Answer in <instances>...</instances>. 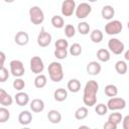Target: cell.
Returning <instances> with one entry per match:
<instances>
[{"label":"cell","instance_id":"obj_27","mask_svg":"<svg viewBox=\"0 0 129 129\" xmlns=\"http://www.w3.org/2000/svg\"><path fill=\"white\" fill-rule=\"evenodd\" d=\"M51 24L54 28H61L64 26V20L59 15H54L51 18Z\"/></svg>","mask_w":129,"mask_h":129},{"label":"cell","instance_id":"obj_2","mask_svg":"<svg viewBox=\"0 0 129 129\" xmlns=\"http://www.w3.org/2000/svg\"><path fill=\"white\" fill-rule=\"evenodd\" d=\"M48 76L50 80L54 83H58L63 79V70L61 63L57 61H52L48 66Z\"/></svg>","mask_w":129,"mask_h":129},{"label":"cell","instance_id":"obj_15","mask_svg":"<svg viewBox=\"0 0 129 129\" xmlns=\"http://www.w3.org/2000/svg\"><path fill=\"white\" fill-rule=\"evenodd\" d=\"M18 121L21 125H28L32 121V115L29 111H22L18 116Z\"/></svg>","mask_w":129,"mask_h":129},{"label":"cell","instance_id":"obj_42","mask_svg":"<svg viewBox=\"0 0 129 129\" xmlns=\"http://www.w3.org/2000/svg\"><path fill=\"white\" fill-rule=\"evenodd\" d=\"M7 94H8V93H7L5 90L0 89V101H1V100H2V99H3V98H4V97L7 95Z\"/></svg>","mask_w":129,"mask_h":129},{"label":"cell","instance_id":"obj_18","mask_svg":"<svg viewBox=\"0 0 129 129\" xmlns=\"http://www.w3.org/2000/svg\"><path fill=\"white\" fill-rule=\"evenodd\" d=\"M47 119L52 124H58L61 120V114L56 110H50L47 113Z\"/></svg>","mask_w":129,"mask_h":129},{"label":"cell","instance_id":"obj_22","mask_svg":"<svg viewBox=\"0 0 129 129\" xmlns=\"http://www.w3.org/2000/svg\"><path fill=\"white\" fill-rule=\"evenodd\" d=\"M103 32L100 29H94L90 34V38L94 43H100L103 40Z\"/></svg>","mask_w":129,"mask_h":129},{"label":"cell","instance_id":"obj_3","mask_svg":"<svg viewBox=\"0 0 129 129\" xmlns=\"http://www.w3.org/2000/svg\"><path fill=\"white\" fill-rule=\"evenodd\" d=\"M29 18L32 24L38 25L41 24L44 20V13L42 9L38 6H32L29 8Z\"/></svg>","mask_w":129,"mask_h":129},{"label":"cell","instance_id":"obj_46","mask_svg":"<svg viewBox=\"0 0 129 129\" xmlns=\"http://www.w3.org/2000/svg\"><path fill=\"white\" fill-rule=\"evenodd\" d=\"M21 129H31V128H28V127H23V128H21Z\"/></svg>","mask_w":129,"mask_h":129},{"label":"cell","instance_id":"obj_19","mask_svg":"<svg viewBox=\"0 0 129 129\" xmlns=\"http://www.w3.org/2000/svg\"><path fill=\"white\" fill-rule=\"evenodd\" d=\"M53 98L57 102H62L68 98V91L62 88H58L53 93Z\"/></svg>","mask_w":129,"mask_h":129},{"label":"cell","instance_id":"obj_16","mask_svg":"<svg viewBox=\"0 0 129 129\" xmlns=\"http://www.w3.org/2000/svg\"><path fill=\"white\" fill-rule=\"evenodd\" d=\"M15 102L17 105L19 106H25L28 104L29 102V97L26 93L24 92H18L16 95H15Z\"/></svg>","mask_w":129,"mask_h":129},{"label":"cell","instance_id":"obj_14","mask_svg":"<svg viewBox=\"0 0 129 129\" xmlns=\"http://www.w3.org/2000/svg\"><path fill=\"white\" fill-rule=\"evenodd\" d=\"M30 109L34 113H39L44 109V102L41 99H33L30 103Z\"/></svg>","mask_w":129,"mask_h":129},{"label":"cell","instance_id":"obj_29","mask_svg":"<svg viewBox=\"0 0 129 129\" xmlns=\"http://www.w3.org/2000/svg\"><path fill=\"white\" fill-rule=\"evenodd\" d=\"M9 118H10V112L8 111V109L5 107H1L0 108V123L7 122Z\"/></svg>","mask_w":129,"mask_h":129},{"label":"cell","instance_id":"obj_9","mask_svg":"<svg viewBox=\"0 0 129 129\" xmlns=\"http://www.w3.org/2000/svg\"><path fill=\"white\" fill-rule=\"evenodd\" d=\"M30 70L35 75H40L44 70V63L41 57L39 56H32L30 58Z\"/></svg>","mask_w":129,"mask_h":129},{"label":"cell","instance_id":"obj_38","mask_svg":"<svg viewBox=\"0 0 129 129\" xmlns=\"http://www.w3.org/2000/svg\"><path fill=\"white\" fill-rule=\"evenodd\" d=\"M12 102H13V99H12V97L9 95V94H7L1 101H0V104L1 105H3L4 107H8V106H10V105H12Z\"/></svg>","mask_w":129,"mask_h":129},{"label":"cell","instance_id":"obj_39","mask_svg":"<svg viewBox=\"0 0 129 129\" xmlns=\"http://www.w3.org/2000/svg\"><path fill=\"white\" fill-rule=\"evenodd\" d=\"M117 126L118 125H116V124H114V123H112L110 121H107V122H105L103 128L104 129H117Z\"/></svg>","mask_w":129,"mask_h":129},{"label":"cell","instance_id":"obj_12","mask_svg":"<svg viewBox=\"0 0 129 129\" xmlns=\"http://www.w3.org/2000/svg\"><path fill=\"white\" fill-rule=\"evenodd\" d=\"M14 40L15 42L20 45V46H23V45H26L29 41V35L27 32L25 31H18L14 37Z\"/></svg>","mask_w":129,"mask_h":129},{"label":"cell","instance_id":"obj_1","mask_svg":"<svg viewBox=\"0 0 129 129\" xmlns=\"http://www.w3.org/2000/svg\"><path fill=\"white\" fill-rule=\"evenodd\" d=\"M99 90V84L95 80H90L87 82L84 95H83V102L88 107H93L97 103V93Z\"/></svg>","mask_w":129,"mask_h":129},{"label":"cell","instance_id":"obj_20","mask_svg":"<svg viewBox=\"0 0 129 129\" xmlns=\"http://www.w3.org/2000/svg\"><path fill=\"white\" fill-rule=\"evenodd\" d=\"M68 89L72 93H78L81 90V82L77 79H72L68 83Z\"/></svg>","mask_w":129,"mask_h":129},{"label":"cell","instance_id":"obj_8","mask_svg":"<svg viewBox=\"0 0 129 129\" xmlns=\"http://www.w3.org/2000/svg\"><path fill=\"white\" fill-rule=\"evenodd\" d=\"M108 47L110 51H112L114 54H121L124 51L125 45L124 43L118 39V38H111L108 41Z\"/></svg>","mask_w":129,"mask_h":129},{"label":"cell","instance_id":"obj_10","mask_svg":"<svg viewBox=\"0 0 129 129\" xmlns=\"http://www.w3.org/2000/svg\"><path fill=\"white\" fill-rule=\"evenodd\" d=\"M50 42H51V34L47 32L44 29V27H42L37 36V44L41 47H46L50 44Z\"/></svg>","mask_w":129,"mask_h":129},{"label":"cell","instance_id":"obj_26","mask_svg":"<svg viewBox=\"0 0 129 129\" xmlns=\"http://www.w3.org/2000/svg\"><path fill=\"white\" fill-rule=\"evenodd\" d=\"M104 92H105V94H106L108 97L114 98V97H116L117 94H118V89H117V87H116L115 85L110 84V85H107V86L105 87Z\"/></svg>","mask_w":129,"mask_h":129},{"label":"cell","instance_id":"obj_31","mask_svg":"<svg viewBox=\"0 0 129 129\" xmlns=\"http://www.w3.org/2000/svg\"><path fill=\"white\" fill-rule=\"evenodd\" d=\"M82 46L80 43H73L71 45V48H70V53L73 55V56H78L82 53Z\"/></svg>","mask_w":129,"mask_h":129},{"label":"cell","instance_id":"obj_21","mask_svg":"<svg viewBox=\"0 0 129 129\" xmlns=\"http://www.w3.org/2000/svg\"><path fill=\"white\" fill-rule=\"evenodd\" d=\"M111 55H110V51L108 49H105V48H100L98 51H97V58L100 60V61H103V62H106L110 59Z\"/></svg>","mask_w":129,"mask_h":129},{"label":"cell","instance_id":"obj_36","mask_svg":"<svg viewBox=\"0 0 129 129\" xmlns=\"http://www.w3.org/2000/svg\"><path fill=\"white\" fill-rule=\"evenodd\" d=\"M53 53H54V56L56 58H58V59H64L67 57V55H68V50L67 49H57V48H55V50H54Z\"/></svg>","mask_w":129,"mask_h":129},{"label":"cell","instance_id":"obj_24","mask_svg":"<svg viewBox=\"0 0 129 129\" xmlns=\"http://www.w3.org/2000/svg\"><path fill=\"white\" fill-rule=\"evenodd\" d=\"M115 70H116V72L119 75H125L127 73V70H128V67H127L126 61H124V60H118L115 63Z\"/></svg>","mask_w":129,"mask_h":129},{"label":"cell","instance_id":"obj_28","mask_svg":"<svg viewBox=\"0 0 129 129\" xmlns=\"http://www.w3.org/2000/svg\"><path fill=\"white\" fill-rule=\"evenodd\" d=\"M122 119H123L122 114L121 113H118V112H113L108 117V121H110V122H112V123H114L116 125L120 124L121 121H122Z\"/></svg>","mask_w":129,"mask_h":129},{"label":"cell","instance_id":"obj_35","mask_svg":"<svg viewBox=\"0 0 129 129\" xmlns=\"http://www.w3.org/2000/svg\"><path fill=\"white\" fill-rule=\"evenodd\" d=\"M55 48L57 49H67L68 46H69V43H68V40L63 39V38H59L55 41Z\"/></svg>","mask_w":129,"mask_h":129},{"label":"cell","instance_id":"obj_4","mask_svg":"<svg viewBox=\"0 0 129 129\" xmlns=\"http://www.w3.org/2000/svg\"><path fill=\"white\" fill-rule=\"evenodd\" d=\"M9 66H10V73L15 78H20V77H22L24 75L25 69H24L23 62L21 60L13 59V60L10 61Z\"/></svg>","mask_w":129,"mask_h":129},{"label":"cell","instance_id":"obj_17","mask_svg":"<svg viewBox=\"0 0 129 129\" xmlns=\"http://www.w3.org/2000/svg\"><path fill=\"white\" fill-rule=\"evenodd\" d=\"M101 14H102V17H103L104 19L110 20V19H112L113 16L115 15V9H114L111 5H105V6L102 8Z\"/></svg>","mask_w":129,"mask_h":129},{"label":"cell","instance_id":"obj_37","mask_svg":"<svg viewBox=\"0 0 129 129\" xmlns=\"http://www.w3.org/2000/svg\"><path fill=\"white\" fill-rule=\"evenodd\" d=\"M9 78V72L6 68H3L0 70V83H4Z\"/></svg>","mask_w":129,"mask_h":129},{"label":"cell","instance_id":"obj_34","mask_svg":"<svg viewBox=\"0 0 129 129\" xmlns=\"http://www.w3.org/2000/svg\"><path fill=\"white\" fill-rule=\"evenodd\" d=\"M95 111H96V113H97L99 116H104V115L107 113L108 108H107V106H106L105 104L100 103V104L96 105V107H95Z\"/></svg>","mask_w":129,"mask_h":129},{"label":"cell","instance_id":"obj_44","mask_svg":"<svg viewBox=\"0 0 129 129\" xmlns=\"http://www.w3.org/2000/svg\"><path fill=\"white\" fill-rule=\"evenodd\" d=\"M125 59H126V60L129 59V51H128V50L125 52Z\"/></svg>","mask_w":129,"mask_h":129},{"label":"cell","instance_id":"obj_33","mask_svg":"<svg viewBox=\"0 0 129 129\" xmlns=\"http://www.w3.org/2000/svg\"><path fill=\"white\" fill-rule=\"evenodd\" d=\"M64 34L69 38L74 37L75 34H76V28H75V26L73 24H67L64 26Z\"/></svg>","mask_w":129,"mask_h":129},{"label":"cell","instance_id":"obj_25","mask_svg":"<svg viewBox=\"0 0 129 129\" xmlns=\"http://www.w3.org/2000/svg\"><path fill=\"white\" fill-rule=\"evenodd\" d=\"M88 113H89V111H88L87 107H80L75 112V118L77 120H84L85 118H87Z\"/></svg>","mask_w":129,"mask_h":129},{"label":"cell","instance_id":"obj_6","mask_svg":"<svg viewBox=\"0 0 129 129\" xmlns=\"http://www.w3.org/2000/svg\"><path fill=\"white\" fill-rule=\"evenodd\" d=\"M92 11V7L89 3H86V2H82L80 3L77 7H76V10H75V13H76V16L77 18L79 19H84L86 17L89 16V14L91 13Z\"/></svg>","mask_w":129,"mask_h":129},{"label":"cell","instance_id":"obj_45","mask_svg":"<svg viewBox=\"0 0 129 129\" xmlns=\"http://www.w3.org/2000/svg\"><path fill=\"white\" fill-rule=\"evenodd\" d=\"M3 68H4V63L0 62V70H1V69H3Z\"/></svg>","mask_w":129,"mask_h":129},{"label":"cell","instance_id":"obj_41","mask_svg":"<svg viewBox=\"0 0 129 129\" xmlns=\"http://www.w3.org/2000/svg\"><path fill=\"white\" fill-rule=\"evenodd\" d=\"M5 60H6V55H5V53H4L3 51H1V50H0V62L4 63V62H5Z\"/></svg>","mask_w":129,"mask_h":129},{"label":"cell","instance_id":"obj_43","mask_svg":"<svg viewBox=\"0 0 129 129\" xmlns=\"http://www.w3.org/2000/svg\"><path fill=\"white\" fill-rule=\"evenodd\" d=\"M78 129H91V128L88 127V126H86V125H82V126H80Z\"/></svg>","mask_w":129,"mask_h":129},{"label":"cell","instance_id":"obj_40","mask_svg":"<svg viewBox=\"0 0 129 129\" xmlns=\"http://www.w3.org/2000/svg\"><path fill=\"white\" fill-rule=\"evenodd\" d=\"M122 123H123V129H129V116H125L122 119Z\"/></svg>","mask_w":129,"mask_h":129},{"label":"cell","instance_id":"obj_11","mask_svg":"<svg viewBox=\"0 0 129 129\" xmlns=\"http://www.w3.org/2000/svg\"><path fill=\"white\" fill-rule=\"evenodd\" d=\"M61 14L63 16H71L76 10V2L75 0H64L61 3Z\"/></svg>","mask_w":129,"mask_h":129},{"label":"cell","instance_id":"obj_7","mask_svg":"<svg viewBox=\"0 0 129 129\" xmlns=\"http://www.w3.org/2000/svg\"><path fill=\"white\" fill-rule=\"evenodd\" d=\"M107 108L108 110L111 111H117V110H122L126 107V101L123 98H118V97H114L111 98L108 103H107Z\"/></svg>","mask_w":129,"mask_h":129},{"label":"cell","instance_id":"obj_23","mask_svg":"<svg viewBox=\"0 0 129 129\" xmlns=\"http://www.w3.org/2000/svg\"><path fill=\"white\" fill-rule=\"evenodd\" d=\"M46 83H47V79H46V77H45L44 75H42V74L37 75V76L35 77V79H34V86H35L37 89H41V88L45 87Z\"/></svg>","mask_w":129,"mask_h":129},{"label":"cell","instance_id":"obj_30","mask_svg":"<svg viewBox=\"0 0 129 129\" xmlns=\"http://www.w3.org/2000/svg\"><path fill=\"white\" fill-rule=\"evenodd\" d=\"M78 30L81 34L83 35H87L89 32H90V25L88 22H80L78 24Z\"/></svg>","mask_w":129,"mask_h":129},{"label":"cell","instance_id":"obj_13","mask_svg":"<svg viewBox=\"0 0 129 129\" xmlns=\"http://www.w3.org/2000/svg\"><path fill=\"white\" fill-rule=\"evenodd\" d=\"M101 64L98 61L92 60L87 64V73L91 76H97L101 72Z\"/></svg>","mask_w":129,"mask_h":129},{"label":"cell","instance_id":"obj_5","mask_svg":"<svg viewBox=\"0 0 129 129\" xmlns=\"http://www.w3.org/2000/svg\"><path fill=\"white\" fill-rule=\"evenodd\" d=\"M123 25L119 20H111L105 25V32L109 35H115L121 32Z\"/></svg>","mask_w":129,"mask_h":129},{"label":"cell","instance_id":"obj_47","mask_svg":"<svg viewBox=\"0 0 129 129\" xmlns=\"http://www.w3.org/2000/svg\"><path fill=\"white\" fill-rule=\"evenodd\" d=\"M0 89H1V88H0Z\"/></svg>","mask_w":129,"mask_h":129},{"label":"cell","instance_id":"obj_32","mask_svg":"<svg viewBox=\"0 0 129 129\" xmlns=\"http://www.w3.org/2000/svg\"><path fill=\"white\" fill-rule=\"evenodd\" d=\"M12 86H13V88H14L16 91L21 92V91L24 89V87H25V82H24L22 79H20V78H16V79L13 81Z\"/></svg>","mask_w":129,"mask_h":129}]
</instances>
